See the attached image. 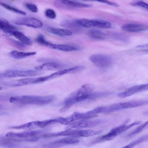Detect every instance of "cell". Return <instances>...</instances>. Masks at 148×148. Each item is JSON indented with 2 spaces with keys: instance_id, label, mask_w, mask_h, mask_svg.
<instances>
[{
  "instance_id": "11",
  "label": "cell",
  "mask_w": 148,
  "mask_h": 148,
  "mask_svg": "<svg viewBox=\"0 0 148 148\" xmlns=\"http://www.w3.org/2000/svg\"><path fill=\"white\" fill-rule=\"evenodd\" d=\"M148 89L147 84L135 85L128 88L124 92L119 93L118 95L120 98H125L136 93L146 91Z\"/></svg>"
},
{
  "instance_id": "21",
  "label": "cell",
  "mask_w": 148,
  "mask_h": 148,
  "mask_svg": "<svg viewBox=\"0 0 148 148\" xmlns=\"http://www.w3.org/2000/svg\"><path fill=\"white\" fill-rule=\"evenodd\" d=\"M88 36L91 38L97 40H103L106 36V34L103 31L97 29H92L88 32Z\"/></svg>"
},
{
  "instance_id": "8",
  "label": "cell",
  "mask_w": 148,
  "mask_h": 148,
  "mask_svg": "<svg viewBox=\"0 0 148 148\" xmlns=\"http://www.w3.org/2000/svg\"><path fill=\"white\" fill-rule=\"evenodd\" d=\"M133 126L132 123L128 125H122L114 127L107 134L101 136L99 138L98 141H100L109 140L114 138L117 135L121 134Z\"/></svg>"
},
{
  "instance_id": "4",
  "label": "cell",
  "mask_w": 148,
  "mask_h": 148,
  "mask_svg": "<svg viewBox=\"0 0 148 148\" xmlns=\"http://www.w3.org/2000/svg\"><path fill=\"white\" fill-rule=\"evenodd\" d=\"M43 72L37 70H9L0 74V77L7 78L33 77L42 74Z\"/></svg>"
},
{
  "instance_id": "10",
  "label": "cell",
  "mask_w": 148,
  "mask_h": 148,
  "mask_svg": "<svg viewBox=\"0 0 148 148\" xmlns=\"http://www.w3.org/2000/svg\"><path fill=\"white\" fill-rule=\"evenodd\" d=\"M66 66L65 64L57 62L50 61L36 66L34 68L36 70L40 71L59 70L63 69Z\"/></svg>"
},
{
  "instance_id": "20",
  "label": "cell",
  "mask_w": 148,
  "mask_h": 148,
  "mask_svg": "<svg viewBox=\"0 0 148 148\" xmlns=\"http://www.w3.org/2000/svg\"><path fill=\"white\" fill-rule=\"evenodd\" d=\"M12 35L25 45L31 46L33 45V41L21 32L15 31L13 32Z\"/></svg>"
},
{
  "instance_id": "17",
  "label": "cell",
  "mask_w": 148,
  "mask_h": 148,
  "mask_svg": "<svg viewBox=\"0 0 148 148\" xmlns=\"http://www.w3.org/2000/svg\"><path fill=\"white\" fill-rule=\"evenodd\" d=\"M60 25L63 27L71 29L76 32H80L82 27L77 23L76 19L64 20L61 21Z\"/></svg>"
},
{
  "instance_id": "27",
  "label": "cell",
  "mask_w": 148,
  "mask_h": 148,
  "mask_svg": "<svg viewBox=\"0 0 148 148\" xmlns=\"http://www.w3.org/2000/svg\"><path fill=\"white\" fill-rule=\"evenodd\" d=\"M112 92L105 91L96 92H93L91 94L90 100H95L97 99L106 97L113 94Z\"/></svg>"
},
{
  "instance_id": "19",
  "label": "cell",
  "mask_w": 148,
  "mask_h": 148,
  "mask_svg": "<svg viewBox=\"0 0 148 148\" xmlns=\"http://www.w3.org/2000/svg\"><path fill=\"white\" fill-rule=\"evenodd\" d=\"M0 30L5 33L11 34H12L13 32L16 30V27L3 18H0Z\"/></svg>"
},
{
  "instance_id": "33",
  "label": "cell",
  "mask_w": 148,
  "mask_h": 148,
  "mask_svg": "<svg viewBox=\"0 0 148 148\" xmlns=\"http://www.w3.org/2000/svg\"><path fill=\"white\" fill-rule=\"evenodd\" d=\"M148 124V121L142 124L136 129L133 130L132 132L129 134L128 136H132L140 132L146 127V126Z\"/></svg>"
},
{
  "instance_id": "15",
  "label": "cell",
  "mask_w": 148,
  "mask_h": 148,
  "mask_svg": "<svg viewBox=\"0 0 148 148\" xmlns=\"http://www.w3.org/2000/svg\"><path fill=\"white\" fill-rule=\"evenodd\" d=\"M34 78H25L11 81L3 83L5 85L12 87L20 86L27 84H33Z\"/></svg>"
},
{
  "instance_id": "14",
  "label": "cell",
  "mask_w": 148,
  "mask_h": 148,
  "mask_svg": "<svg viewBox=\"0 0 148 148\" xmlns=\"http://www.w3.org/2000/svg\"><path fill=\"white\" fill-rule=\"evenodd\" d=\"M121 29L123 30L129 32H141L147 30L148 26L139 23H128L122 26Z\"/></svg>"
},
{
  "instance_id": "31",
  "label": "cell",
  "mask_w": 148,
  "mask_h": 148,
  "mask_svg": "<svg viewBox=\"0 0 148 148\" xmlns=\"http://www.w3.org/2000/svg\"><path fill=\"white\" fill-rule=\"evenodd\" d=\"M11 141L17 142H33L37 141L39 139L38 137L35 136L27 138H8Z\"/></svg>"
},
{
  "instance_id": "37",
  "label": "cell",
  "mask_w": 148,
  "mask_h": 148,
  "mask_svg": "<svg viewBox=\"0 0 148 148\" xmlns=\"http://www.w3.org/2000/svg\"><path fill=\"white\" fill-rule=\"evenodd\" d=\"M99 1V2H101V3H105L106 4H108L110 5L115 6L116 7H118L119 6V5L116 3H114V2H113L110 1H108L102 0V1Z\"/></svg>"
},
{
  "instance_id": "30",
  "label": "cell",
  "mask_w": 148,
  "mask_h": 148,
  "mask_svg": "<svg viewBox=\"0 0 148 148\" xmlns=\"http://www.w3.org/2000/svg\"><path fill=\"white\" fill-rule=\"evenodd\" d=\"M148 140L147 135L143 136L121 148H132L136 145Z\"/></svg>"
},
{
  "instance_id": "13",
  "label": "cell",
  "mask_w": 148,
  "mask_h": 148,
  "mask_svg": "<svg viewBox=\"0 0 148 148\" xmlns=\"http://www.w3.org/2000/svg\"><path fill=\"white\" fill-rule=\"evenodd\" d=\"M41 132V131L39 130L25 131L18 133L9 132L6 134L5 136L9 138H27L36 136L37 135Z\"/></svg>"
},
{
  "instance_id": "32",
  "label": "cell",
  "mask_w": 148,
  "mask_h": 148,
  "mask_svg": "<svg viewBox=\"0 0 148 148\" xmlns=\"http://www.w3.org/2000/svg\"><path fill=\"white\" fill-rule=\"evenodd\" d=\"M130 4L134 6L142 8L148 10V4L144 1H137L131 3Z\"/></svg>"
},
{
  "instance_id": "18",
  "label": "cell",
  "mask_w": 148,
  "mask_h": 148,
  "mask_svg": "<svg viewBox=\"0 0 148 148\" xmlns=\"http://www.w3.org/2000/svg\"><path fill=\"white\" fill-rule=\"evenodd\" d=\"M47 30L50 33L60 36H70L73 34L71 31L64 28L49 27L47 28Z\"/></svg>"
},
{
  "instance_id": "12",
  "label": "cell",
  "mask_w": 148,
  "mask_h": 148,
  "mask_svg": "<svg viewBox=\"0 0 148 148\" xmlns=\"http://www.w3.org/2000/svg\"><path fill=\"white\" fill-rule=\"evenodd\" d=\"M81 130L72 129L66 130L64 131L45 134H44L43 136L45 138H47L60 136L81 137Z\"/></svg>"
},
{
  "instance_id": "6",
  "label": "cell",
  "mask_w": 148,
  "mask_h": 148,
  "mask_svg": "<svg viewBox=\"0 0 148 148\" xmlns=\"http://www.w3.org/2000/svg\"><path fill=\"white\" fill-rule=\"evenodd\" d=\"M76 21L77 23L82 27H94L107 29L110 28L111 26V24L110 22L103 20L79 19H76Z\"/></svg>"
},
{
  "instance_id": "7",
  "label": "cell",
  "mask_w": 148,
  "mask_h": 148,
  "mask_svg": "<svg viewBox=\"0 0 148 148\" xmlns=\"http://www.w3.org/2000/svg\"><path fill=\"white\" fill-rule=\"evenodd\" d=\"M89 59L95 65L101 68H109L112 64L111 58L109 56L103 54H93L90 56Z\"/></svg>"
},
{
  "instance_id": "1",
  "label": "cell",
  "mask_w": 148,
  "mask_h": 148,
  "mask_svg": "<svg viewBox=\"0 0 148 148\" xmlns=\"http://www.w3.org/2000/svg\"><path fill=\"white\" fill-rule=\"evenodd\" d=\"M94 88V86L91 84H87L82 85L65 99L63 102V106L60 110L59 112H64L75 104L90 100Z\"/></svg>"
},
{
  "instance_id": "24",
  "label": "cell",
  "mask_w": 148,
  "mask_h": 148,
  "mask_svg": "<svg viewBox=\"0 0 148 148\" xmlns=\"http://www.w3.org/2000/svg\"><path fill=\"white\" fill-rule=\"evenodd\" d=\"M38 121H32L18 126H11L10 128L15 129L32 130L38 127Z\"/></svg>"
},
{
  "instance_id": "29",
  "label": "cell",
  "mask_w": 148,
  "mask_h": 148,
  "mask_svg": "<svg viewBox=\"0 0 148 148\" xmlns=\"http://www.w3.org/2000/svg\"><path fill=\"white\" fill-rule=\"evenodd\" d=\"M7 39L10 45L20 50H23L26 48L25 45L20 41L10 38H8Z\"/></svg>"
},
{
  "instance_id": "23",
  "label": "cell",
  "mask_w": 148,
  "mask_h": 148,
  "mask_svg": "<svg viewBox=\"0 0 148 148\" xmlns=\"http://www.w3.org/2000/svg\"><path fill=\"white\" fill-rule=\"evenodd\" d=\"M36 53V52H27L14 50L10 52L9 53V55L14 58L20 59L35 55Z\"/></svg>"
},
{
  "instance_id": "22",
  "label": "cell",
  "mask_w": 148,
  "mask_h": 148,
  "mask_svg": "<svg viewBox=\"0 0 148 148\" xmlns=\"http://www.w3.org/2000/svg\"><path fill=\"white\" fill-rule=\"evenodd\" d=\"M51 49L64 51H77L79 48L75 46L68 45L53 44Z\"/></svg>"
},
{
  "instance_id": "3",
  "label": "cell",
  "mask_w": 148,
  "mask_h": 148,
  "mask_svg": "<svg viewBox=\"0 0 148 148\" xmlns=\"http://www.w3.org/2000/svg\"><path fill=\"white\" fill-rule=\"evenodd\" d=\"M146 100H137L117 103L108 106H100V113H109L122 109L131 108L146 105Z\"/></svg>"
},
{
  "instance_id": "2",
  "label": "cell",
  "mask_w": 148,
  "mask_h": 148,
  "mask_svg": "<svg viewBox=\"0 0 148 148\" xmlns=\"http://www.w3.org/2000/svg\"><path fill=\"white\" fill-rule=\"evenodd\" d=\"M54 99V97L52 95H23L12 96L10 98L9 101L11 103L23 105H43L51 102Z\"/></svg>"
},
{
  "instance_id": "25",
  "label": "cell",
  "mask_w": 148,
  "mask_h": 148,
  "mask_svg": "<svg viewBox=\"0 0 148 148\" xmlns=\"http://www.w3.org/2000/svg\"><path fill=\"white\" fill-rule=\"evenodd\" d=\"M79 140L73 138H63L60 139L51 143V145H64L72 144L78 143Z\"/></svg>"
},
{
  "instance_id": "28",
  "label": "cell",
  "mask_w": 148,
  "mask_h": 148,
  "mask_svg": "<svg viewBox=\"0 0 148 148\" xmlns=\"http://www.w3.org/2000/svg\"><path fill=\"white\" fill-rule=\"evenodd\" d=\"M0 5L4 8L12 12L15 13L21 14L23 15H25L26 14V13L24 11L19 10L14 7H12L5 3L2 2L0 3Z\"/></svg>"
},
{
  "instance_id": "34",
  "label": "cell",
  "mask_w": 148,
  "mask_h": 148,
  "mask_svg": "<svg viewBox=\"0 0 148 148\" xmlns=\"http://www.w3.org/2000/svg\"><path fill=\"white\" fill-rule=\"evenodd\" d=\"M45 14L46 17L51 19H54L56 17L55 11L51 9H47L45 12Z\"/></svg>"
},
{
  "instance_id": "16",
  "label": "cell",
  "mask_w": 148,
  "mask_h": 148,
  "mask_svg": "<svg viewBox=\"0 0 148 148\" xmlns=\"http://www.w3.org/2000/svg\"><path fill=\"white\" fill-rule=\"evenodd\" d=\"M64 4L66 9H73L78 8H88L92 6L91 4L82 3L76 1L61 0Z\"/></svg>"
},
{
  "instance_id": "36",
  "label": "cell",
  "mask_w": 148,
  "mask_h": 148,
  "mask_svg": "<svg viewBox=\"0 0 148 148\" xmlns=\"http://www.w3.org/2000/svg\"><path fill=\"white\" fill-rule=\"evenodd\" d=\"M114 37V38L120 40L125 41L127 40L126 37L123 34H113Z\"/></svg>"
},
{
  "instance_id": "5",
  "label": "cell",
  "mask_w": 148,
  "mask_h": 148,
  "mask_svg": "<svg viewBox=\"0 0 148 148\" xmlns=\"http://www.w3.org/2000/svg\"><path fill=\"white\" fill-rule=\"evenodd\" d=\"M106 122V120L102 119L92 120H79L68 125L66 127L65 129L66 130H70L73 129L92 127L104 124Z\"/></svg>"
},
{
  "instance_id": "26",
  "label": "cell",
  "mask_w": 148,
  "mask_h": 148,
  "mask_svg": "<svg viewBox=\"0 0 148 148\" xmlns=\"http://www.w3.org/2000/svg\"><path fill=\"white\" fill-rule=\"evenodd\" d=\"M63 117H59L56 118L49 119L42 121H38V127H44L51 124L58 123H61Z\"/></svg>"
},
{
  "instance_id": "9",
  "label": "cell",
  "mask_w": 148,
  "mask_h": 148,
  "mask_svg": "<svg viewBox=\"0 0 148 148\" xmlns=\"http://www.w3.org/2000/svg\"><path fill=\"white\" fill-rule=\"evenodd\" d=\"M18 25L25 26L28 27L39 28L43 25L42 22L40 20L33 17H25L18 19L14 21Z\"/></svg>"
},
{
  "instance_id": "35",
  "label": "cell",
  "mask_w": 148,
  "mask_h": 148,
  "mask_svg": "<svg viewBox=\"0 0 148 148\" xmlns=\"http://www.w3.org/2000/svg\"><path fill=\"white\" fill-rule=\"evenodd\" d=\"M25 6L27 9L32 12L35 13L38 11L37 7L35 4L27 3H25Z\"/></svg>"
}]
</instances>
